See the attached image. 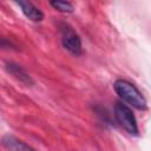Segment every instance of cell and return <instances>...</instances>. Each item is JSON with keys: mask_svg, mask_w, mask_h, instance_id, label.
Listing matches in <instances>:
<instances>
[{"mask_svg": "<svg viewBox=\"0 0 151 151\" xmlns=\"http://www.w3.org/2000/svg\"><path fill=\"white\" fill-rule=\"evenodd\" d=\"M5 67L7 70L8 73H11L12 76H14L18 80H20L21 83H24L25 85L29 86L33 84V80L31 78V76L17 63H13V61H6L5 64Z\"/></svg>", "mask_w": 151, "mask_h": 151, "instance_id": "277c9868", "label": "cell"}, {"mask_svg": "<svg viewBox=\"0 0 151 151\" xmlns=\"http://www.w3.org/2000/svg\"><path fill=\"white\" fill-rule=\"evenodd\" d=\"M50 5L59 11V12H63V13H72L74 11L73 8V5L68 1H63V0H53V1H50Z\"/></svg>", "mask_w": 151, "mask_h": 151, "instance_id": "52a82bcc", "label": "cell"}, {"mask_svg": "<svg viewBox=\"0 0 151 151\" xmlns=\"http://www.w3.org/2000/svg\"><path fill=\"white\" fill-rule=\"evenodd\" d=\"M1 143L5 147H7L9 151H37L25 142L18 139L17 137L12 134H6L2 137Z\"/></svg>", "mask_w": 151, "mask_h": 151, "instance_id": "8992f818", "label": "cell"}, {"mask_svg": "<svg viewBox=\"0 0 151 151\" xmlns=\"http://www.w3.org/2000/svg\"><path fill=\"white\" fill-rule=\"evenodd\" d=\"M15 4L21 8L25 17L28 18L29 20L38 22V21H41L44 19V13L37 6H34L32 2H29V1H15Z\"/></svg>", "mask_w": 151, "mask_h": 151, "instance_id": "5b68a950", "label": "cell"}, {"mask_svg": "<svg viewBox=\"0 0 151 151\" xmlns=\"http://www.w3.org/2000/svg\"><path fill=\"white\" fill-rule=\"evenodd\" d=\"M59 28L61 33V42H63L64 48L67 50L73 55H80L83 52L80 37L66 22H61L59 25Z\"/></svg>", "mask_w": 151, "mask_h": 151, "instance_id": "3957f363", "label": "cell"}, {"mask_svg": "<svg viewBox=\"0 0 151 151\" xmlns=\"http://www.w3.org/2000/svg\"><path fill=\"white\" fill-rule=\"evenodd\" d=\"M113 88L120 99L132 105L137 110H146L147 104L145 97L142 92L130 81L124 79H118L113 83Z\"/></svg>", "mask_w": 151, "mask_h": 151, "instance_id": "6da1fadb", "label": "cell"}, {"mask_svg": "<svg viewBox=\"0 0 151 151\" xmlns=\"http://www.w3.org/2000/svg\"><path fill=\"white\" fill-rule=\"evenodd\" d=\"M114 117L117 123L130 134L137 136L138 134V125L136 117L132 112V110L122 101H117L114 104Z\"/></svg>", "mask_w": 151, "mask_h": 151, "instance_id": "7a4b0ae2", "label": "cell"}]
</instances>
